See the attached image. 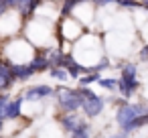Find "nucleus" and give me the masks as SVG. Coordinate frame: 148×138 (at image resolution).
Returning a JSON list of instances; mask_svg holds the SVG:
<instances>
[{"label": "nucleus", "mask_w": 148, "mask_h": 138, "mask_svg": "<svg viewBox=\"0 0 148 138\" xmlns=\"http://www.w3.org/2000/svg\"><path fill=\"white\" fill-rule=\"evenodd\" d=\"M140 87L138 81V65L136 63H124L120 65V79H118V89L124 100H128L136 89Z\"/></svg>", "instance_id": "nucleus-1"}, {"label": "nucleus", "mask_w": 148, "mask_h": 138, "mask_svg": "<svg viewBox=\"0 0 148 138\" xmlns=\"http://www.w3.org/2000/svg\"><path fill=\"white\" fill-rule=\"evenodd\" d=\"M69 138H91V126H89L87 122H83L77 130H73V132L69 134Z\"/></svg>", "instance_id": "nucleus-13"}, {"label": "nucleus", "mask_w": 148, "mask_h": 138, "mask_svg": "<svg viewBox=\"0 0 148 138\" xmlns=\"http://www.w3.org/2000/svg\"><path fill=\"white\" fill-rule=\"evenodd\" d=\"M8 67H10V73H12L14 81H29L35 75V71L31 69L29 63H8Z\"/></svg>", "instance_id": "nucleus-8"}, {"label": "nucleus", "mask_w": 148, "mask_h": 138, "mask_svg": "<svg viewBox=\"0 0 148 138\" xmlns=\"http://www.w3.org/2000/svg\"><path fill=\"white\" fill-rule=\"evenodd\" d=\"M146 112H148V110H146Z\"/></svg>", "instance_id": "nucleus-24"}, {"label": "nucleus", "mask_w": 148, "mask_h": 138, "mask_svg": "<svg viewBox=\"0 0 148 138\" xmlns=\"http://www.w3.org/2000/svg\"><path fill=\"white\" fill-rule=\"evenodd\" d=\"M103 108H106V100L101 97V95H93V97H89V100H83L81 102V112L87 116V118H97L101 112H103Z\"/></svg>", "instance_id": "nucleus-5"}, {"label": "nucleus", "mask_w": 148, "mask_h": 138, "mask_svg": "<svg viewBox=\"0 0 148 138\" xmlns=\"http://www.w3.org/2000/svg\"><path fill=\"white\" fill-rule=\"evenodd\" d=\"M93 4L103 8V6H108V4H114V0H93Z\"/></svg>", "instance_id": "nucleus-17"}, {"label": "nucleus", "mask_w": 148, "mask_h": 138, "mask_svg": "<svg viewBox=\"0 0 148 138\" xmlns=\"http://www.w3.org/2000/svg\"><path fill=\"white\" fill-rule=\"evenodd\" d=\"M83 122H85V118H81V116L75 114V112H65V114L59 116V124H61V128H63L67 134H71L73 130H77Z\"/></svg>", "instance_id": "nucleus-6"}, {"label": "nucleus", "mask_w": 148, "mask_h": 138, "mask_svg": "<svg viewBox=\"0 0 148 138\" xmlns=\"http://www.w3.org/2000/svg\"><path fill=\"white\" fill-rule=\"evenodd\" d=\"M138 2H140V6H142L144 10H148V0H138Z\"/></svg>", "instance_id": "nucleus-20"}, {"label": "nucleus", "mask_w": 148, "mask_h": 138, "mask_svg": "<svg viewBox=\"0 0 148 138\" xmlns=\"http://www.w3.org/2000/svg\"><path fill=\"white\" fill-rule=\"evenodd\" d=\"M29 65H31V69L35 71V73H41V71H49V61L43 57V55H35L31 61H29Z\"/></svg>", "instance_id": "nucleus-11"}, {"label": "nucleus", "mask_w": 148, "mask_h": 138, "mask_svg": "<svg viewBox=\"0 0 148 138\" xmlns=\"http://www.w3.org/2000/svg\"><path fill=\"white\" fill-rule=\"evenodd\" d=\"M10 102V95L8 93H0V114H2V110H4V106Z\"/></svg>", "instance_id": "nucleus-16"}, {"label": "nucleus", "mask_w": 148, "mask_h": 138, "mask_svg": "<svg viewBox=\"0 0 148 138\" xmlns=\"http://www.w3.org/2000/svg\"><path fill=\"white\" fill-rule=\"evenodd\" d=\"M140 59H144V61H148V45H144V47L140 49Z\"/></svg>", "instance_id": "nucleus-18"}, {"label": "nucleus", "mask_w": 148, "mask_h": 138, "mask_svg": "<svg viewBox=\"0 0 148 138\" xmlns=\"http://www.w3.org/2000/svg\"><path fill=\"white\" fill-rule=\"evenodd\" d=\"M148 124V112L146 114H142V116H138V118H134L132 122H128L126 126H122V132H126L128 136L134 132V130H140V128H144Z\"/></svg>", "instance_id": "nucleus-10"}, {"label": "nucleus", "mask_w": 148, "mask_h": 138, "mask_svg": "<svg viewBox=\"0 0 148 138\" xmlns=\"http://www.w3.org/2000/svg\"><path fill=\"white\" fill-rule=\"evenodd\" d=\"M108 138H128V134H126V132H122V130H118V132H114V134H110Z\"/></svg>", "instance_id": "nucleus-19"}, {"label": "nucleus", "mask_w": 148, "mask_h": 138, "mask_svg": "<svg viewBox=\"0 0 148 138\" xmlns=\"http://www.w3.org/2000/svg\"><path fill=\"white\" fill-rule=\"evenodd\" d=\"M99 87H103V89H108V91H116L118 89V79H114V77H101L99 75V79L95 81Z\"/></svg>", "instance_id": "nucleus-14"}, {"label": "nucleus", "mask_w": 148, "mask_h": 138, "mask_svg": "<svg viewBox=\"0 0 148 138\" xmlns=\"http://www.w3.org/2000/svg\"><path fill=\"white\" fill-rule=\"evenodd\" d=\"M49 75H51L55 81H67V79H69V73H67L63 67H49Z\"/></svg>", "instance_id": "nucleus-15"}, {"label": "nucleus", "mask_w": 148, "mask_h": 138, "mask_svg": "<svg viewBox=\"0 0 148 138\" xmlns=\"http://www.w3.org/2000/svg\"><path fill=\"white\" fill-rule=\"evenodd\" d=\"M2 130H4V120L0 118V136H2Z\"/></svg>", "instance_id": "nucleus-22"}, {"label": "nucleus", "mask_w": 148, "mask_h": 138, "mask_svg": "<svg viewBox=\"0 0 148 138\" xmlns=\"http://www.w3.org/2000/svg\"><path fill=\"white\" fill-rule=\"evenodd\" d=\"M79 81V87H89L91 83H95L97 79H99V73H95V71H91V73H83V75H79L77 77Z\"/></svg>", "instance_id": "nucleus-12"}, {"label": "nucleus", "mask_w": 148, "mask_h": 138, "mask_svg": "<svg viewBox=\"0 0 148 138\" xmlns=\"http://www.w3.org/2000/svg\"><path fill=\"white\" fill-rule=\"evenodd\" d=\"M6 4H8L10 8H14V4H16V0H6Z\"/></svg>", "instance_id": "nucleus-21"}, {"label": "nucleus", "mask_w": 148, "mask_h": 138, "mask_svg": "<svg viewBox=\"0 0 148 138\" xmlns=\"http://www.w3.org/2000/svg\"><path fill=\"white\" fill-rule=\"evenodd\" d=\"M12 83H14V79H12V73H10L8 63L6 61H0V91L8 89Z\"/></svg>", "instance_id": "nucleus-9"}, {"label": "nucleus", "mask_w": 148, "mask_h": 138, "mask_svg": "<svg viewBox=\"0 0 148 138\" xmlns=\"http://www.w3.org/2000/svg\"><path fill=\"white\" fill-rule=\"evenodd\" d=\"M0 138H2V136H0Z\"/></svg>", "instance_id": "nucleus-23"}, {"label": "nucleus", "mask_w": 148, "mask_h": 138, "mask_svg": "<svg viewBox=\"0 0 148 138\" xmlns=\"http://www.w3.org/2000/svg\"><path fill=\"white\" fill-rule=\"evenodd\" d=\"M146 106L144 104H134V102H124L122 106H118V110H116V122H118V126L122 128V126H126L128 122H132L134 118H138V116H142V114H146Z\"/></svg>", "instance_id": "nucleus-3"}, {"label": "nucleus", "mask_w": 148, "mask_h": 138, "mask_svg": "<svg viewBox=\"0 0 148 138\" xmlns=\"http://www.w3.org/2000/svg\"><path fill=\"white\" fill-rule=\"evenodd\" d=\"M55 89L51 85H45V83H39V85H29L23 93V100L25 102H41V100H47V97H53Z\"/></svg>", "instance_id": "nucleus-4"}, {"label": "nucleus", "mask_w": 148, "mask_h": 138, "mask_svg": "<svg viewBox=\"0 0 148 138\" xmlns=\"http://www.w3.org/2000/svg\"><path fill=\"white\" fill-rule=\"evenodd\" d=\"M55 100H57V106L59 110L65 114V112H77L81 108V95L77 93V89H71L67 85H59L55 87Z\"/></svg>", "instance_id": "nucleus-2"}, {"label": "nucleus", "mask_w": 148, "mask_h": 138, "mask_svg": "<svg viewBox=\"0 0 148 138\" xmlns=\"http://www.w3.org/2000/svg\"><path fill=\"white\" fill-rule=\"evenodd\" d=\"M23 106H25L23 95H18L16 100H10V102L4 106V110H2V114H0V118H2L4 122H6V120H16V118H21Z\"/></svg>", "instance_id": "nucleus-7"}]
</instances>
